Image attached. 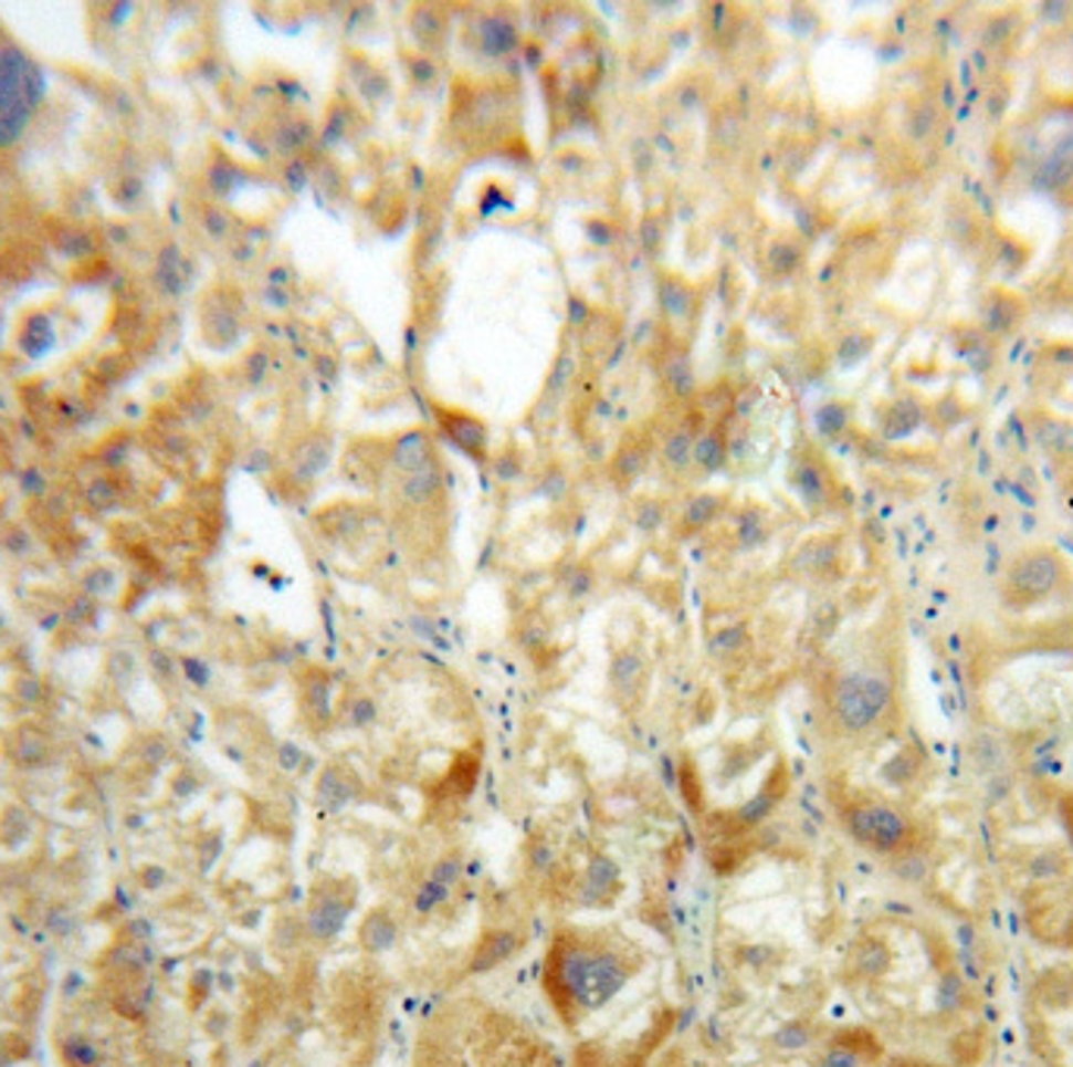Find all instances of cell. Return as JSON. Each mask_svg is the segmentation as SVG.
I'll use <instances>...</instances> for the list:
<instances>
[{
    "mask_svg": "<svg viewBox=\"0 0 1073 1067\" xmlns=\"http://www.w3.org/2000/svg\"><path fill=\"white\" fill-rule=\"evenodd\" d=\"M634 971L638 958L616 949L612 939L559 932L547 958V992L559 1014L575 1024V1017L606 1008Z\"/></svg>",
    "mask_w": 1073,
    "mask_h": 1067,
    "instance_id": "obj_1",
    "label": "cell"
},
{
    "mask_svg": "<svg viewBox=\"0 0 1073 1067\" xmlns=\"http://www.w3.org/2000/svg\"><path fill=\"white\" fill-rule=\"evenodd\" d=\"M522 123L518 85L508 79H455L450 104V129L459 148H499L508 145Z\"/></svg>",
    "mask_w": 1073,
    "mask_h": 1067,
    "instance_id": "obj_2",
    "label": "cell"
},
{
    "mask_svg": "<svg viewBox=\"0 0 1073 1067\" xmlns=\"http://www.w3.org/2000/svg\"><path fill=\"white\" fill-rule=\"evenodd\" d=\"M844 833L866 851L882 857H898L917 845V823L898 804L876 795H860L844 804L841 810Z\"/></svg>",
    "mask_w": 1073,
    "mask_h": 1067,
    "instance_id": "obj_3",
    "label": "cell"
},
{
    "mask_svg": "<svg viewBox=\"0 0 1073 1067\" xmlns=\"http://www.w3.org/2000/svg\"><path fill=\"white\" fill-rule=\"evenodd\" d=\"M888 703H892L888 681L876 672H863V669L839 676L832 684V694H829L832 716L839 722L841 732H848V735H863V732L876 729L882 716L888 713Z\"/></svg>",
    "mask_w": 1073,
    "mask_h": 1067,
    "instance_id": "obj_4",
    "label": "cell"
},
{
    "mask_svg": "<svg viewBox=\"0 0 1073 1067\" xmlns=\"http://www.w3.org/2000/svg\"><path fill=\"white\" fill-rule=\"evenodd\" d=\"M465 41L471 51H477L484 60H506L522 48V29L515 13L506 7H490L471 17L465 29Z\"/></svg>",
    "mask_w": 1073,
    "mask_h": 1067,
    "instance_id": "obj_5",
    "label": "cell"
},
{
    "mask_svg": "<svg viewBox=\"0 0 1073 1067\" xmlns=\"http://www.w3.org/2000/svg\"><path fill=\"white\" fill-rule=\"evenodd\" d=\"M1064 563L1054 556L1052 550H1033L1020 556L1011 572H1008V597L1014 603H1035L1045 600L1061 582Z\"/></svg>",
    "mask_w": 1073,
    "mask_h": 1067,
    "instance_id": "obj_6",
    "label": "cell"
},
{
    "mask_svg": "<svg viewBox=\"0 0 1073 1067\" xmlns=\"http://www.w3.org/2000/svg\"><path fill=\"white\" fill-rule=\"evenodd\" d=\"M351 908H355L351 886H343L336 879H320L317 886H312V898H308V935L317 942H330L346 927Z\"/></svg>",
    "mask_w": 1073,
    "mask_h": 1067,
    "instance_id": "obj_7",
    "label": "cell"
},
{
    "mask_svg": "<svg viewBox=\"0 0 1073 1067\" xmlns=\"http://www.w3.org/2000/svg\"><path fill=\"white\" fill-rule=\"evenodd\" d=\"M433 415H436V425H440L443 437L450 440L452 447L462 449L474 462L487 459L490 427L477 415H471L465 408L443 406V402H433Z\"/></svg>",
    "mask_w": 1073,
    "mask_h": 1067,
    "instance_id": "obj_8",
    "label": "cell"
},
{
    "mask_svg": "<svg viewBox=\"0 0 1073 1067\" xmlns=\"http://www.w3.org/2000/svg\"><path fill=\"white\" fill-rule=\"evenodd\" d=\"M660 308H663L665 324L672 331L684 333L697 321L701 295L694 290V283H687L682 273L660 271Z\"/></svg>",
    "mask_w": 1073,
    "mask_h": 1067,
    "instance_id": "obj_9",
    "label": "cell"
},
{
    "mask_svg": "<svg viewBox=\"0 0 1073 1067\" xmlns=\"http://www.w3.org/2000/svg\"><path fill=\"white\" fill-rule=\"evenodd\" d=\"M701 437V418L691 415L672 425L660 440V465L669 478H684L694 468V447Z\"/></svg>",
    "mask_w": 1073,
    "mask_h": 1067,
    "instance_id": "obj_10",
    "label": "cell"
},
{
    "mask_svg": "<svg viewBox=\"0 0 1073 1067\" xmlns=\"http://www.w3.org/2000/svg\"><path fill=\"white\" fill-rule=\"evenodd\" d=\"M450 10L440 3H414L409 10L411 39H414V48L424 54H433V57L443 54V48L450 41Z\"/></svg>",
    "mask_w": 1073,
    "mask_h": 1067,
    "instance_id": "obj_11",
    "label": "cell"
},
{
    "mask_svg": "<svg viewBox=\"0 0 1073 1067\" xmlns=\"http://www.w3.org/2000/svg\"><path fill=\"white\" fill-rule=\"evenodd\" d=\"M462 867H465V860H462V854H446V857H440L436 864H433V870H430V876L421 882V889L414 892V911L421 913H433L446 898L452 895V889L459 886V879H462Z\"/></svg>",
    "mask_w": 1073,
    "mask_h": 1067,
    "instance_id": "obj_12",
    "label": "cell"
},
{
    "mask_svg": "<svg viewBox=\"0 0 1073 1067\" xmlns=\"http://www.w3.org/2000/svg\"><path fill=\"white\" fill-rule=\"evenodd\" d=\"M433 459H440L433 452V443H430L428 430L421 427H411V430H402L399 437H392L390 443V465L396 474H409V471H418V468L430 465Z\"/></svg>",
    "mask_w": 1073,
    "mask_h": 1067,
    "instance_id": "obj_13",
    "label": "cell"
},
{
    "mask_svg": "<svg viewBox=\"0 0 1073 1067\" xmlns=\"http://www.w3.org/2000/svg\"><path fill=\"white\" fill-rule=\"evenodd\" d=\"M440 493H443V465H440V459H433L430 465L418 468V471L399 474V496H402L406 505L424 509V505L436 503Z\"/></svg>",
    "mask_w": 1073,
    "mask_h": 1067,
    "instance_id": "obj_14",
    "label": "cell"
},
{
    "mask_svg": "<svg viewBox=\"0 0 1073 1067\" xmlns=\"http://www.w3.org/2000/svg\"><path fill=\"white\" fill-rule=\"evenodd\" d=\"M646 465H650V443H646L644 437L624 440L622 447L616 449L612 462H609V478L616 481V487L628 490V487H634L641 481Z\"/></svg>",
    "mask_w": 1073,
    "mask_h": 1067,
    "instance_id": "obj_15",
    "label": "cell"
},
{
    "mask_svg": "<svg viewBox=\"0 0 1073 1067\" xmlns=\"http://www.w3.org/2000/svg\"><path fill=\"white\" fill-rule=\"evenodd\" d=\"M646 676V660L644 653L638 647H624L612 657V666H609V684L616 691V698L628 700L638 694L641 681Z\"/></svg>",
    "mask_w": 1073,
    "mask_h": 1067,
    "instance_id": "obj_16",
    "label": "cell"
},
{
    "mask_svg": "<svg viewBox=\"0 0 1073 1067\" xmlns=\"http://www.w3.org/2000/svg\"><path fill=\"white\" fill-rule=\"evenodd\" d=\"M522 949V935L512 930H490L484 932L481 945L474 949V958H471V973H484L499 967L503 961H508L515 951Z\"/></svg>",
    "mask_w": 1073,
    "mask_h": 1067,
    "instance_id": "obj_17",
    "label": "cell"
},
{
    "mask_svg": "<svg viewBox=\"0 0 1073 1067\" xmlns=\"http://www.w3.org/2000/svg\"><path fill=\"white\" fill-rule=\"evenodd\" d=\"M358 797V776L349 766H327L317 778V801L327 810H343L349 801Z\"/></svg>",
    "mask_w": 1073,
    "mask_h": 1067,
    "instance_id": "obj_18",
    "label": "cell"
},
{
    "mask_svg": "<svg viewBox=\"0 0 1073 1067\" xmlns=\"http://www.w3.org/2000/svg\"><path fill=\"white\" fill-rule=\"evenodd\" d=\"M396 935H399V927H396V917L387 908L368 911L365 920H361V927H358V942H361V949L371 951V954L392 949L396 945Z\"/></svg>",
    "mask_w": 1073,
    "mask_h": 1067,
    "instance_id": "obj_19",
    "label": "cell"
},
{
    "mask_svg": "<svg viewBox=\"0 0 1073 1067\" xmlns=\"http://www.w3.org/2000/svg\"><path fill=\"white\" fill-rule=\"evenodd\" d=\"M349 76L365 101H383L390 95V76L365 54H349Z\"/></svg>",
    "mask_w": 1073,
    "mask_h": 1067,
    "instance_id": "obj_20",
    "label": "cell"
},
{
    "mask_svg": "<svg viewBox=\"0 0 1073 1067\" xmlns=\"http://www.w3.org/2000/svg\"><path fill=\"white\" fill-rule=\"evenodd\" d=\"M725 462H728V437L719 425L709 427V430H701L697 437V447H694V465L713 474V471H723Z\"/></svg>",
    "mask_w": 1073,
    "mask_h": 1067,
    "instance_id": "obj_21",
    "label": "cell"
},
{
    "mask_svg": "<svg viewBox=\"0 0 1073 1067\" xmlns=\"http://www.w3.org/2000/svg\"><path fill=\"white\" fill-rule=\"evenodd\" d=\"M333 459V440L324 433V437H312L308 443H302L298 456H295V478L298 481H314L324 468L330 465Z\"/></svg>",
    "mask_w": 1073,
    "mask_h": 1067,
    "instance_id": "obj_22",
    "label": "cell"
},
{
    "mask_svg": "<svg viewBox=\"0 0 1073 1067\" xmlns=\"http://www.w3.org/2000/svg\"><path fill=\"white\" fill-rule=\"evenodd\" d=\"M725 509V496L723 493H697L694 500H687L682 512V531L694 534V531H703L706 524H713Z\"/></svg>",
    "mask_w": 1073,
    "mask_h": 1067,
    "instance_id": "obj_23",
    "label": "cell"
},
{
    "mask_svg": "<svg viewBox=\"0 0 1073 1067\" xmlns=\"http://www.w3.org/2000/svg\"><path fill=\"white\" fill-rule=\"evenodd\" d=\"M616 864L609 857H593L587 864V876H585V901L587 904H603L609 901L612 895V886H616Z\"/></svg>",
    "mask_w": 1073,
    "mask_h": 1067,
    "instance_id": "obj_24",
    "label": "cell"
},
{
    "mask_svg": "<svg viewBox=\"0 0 1073 1067\" xmlns=\"http://www.w3.org/2000/svg\"><path fill=\"white\" fill-rule=\"evenodd\" d=\"M312 138H314V123L305 114H293L290 119H283L280 123V129H276V148L283 151V155H302L308 145H312Z\"/></svg>",
    "mask_w": 1073,
    "mask_h": 1067,
    "instance_id": "obj_25",
    "label": "cell"
},
{
    "mask_svg": "<svg viewBox=\"0 0 1073 1067\" xmlns=\"http://www.w3.org/2000/svg\"><path fill=\"white\" fill-rule=\"evenodd\" d=\"M663 380L675 396H691L694 393V368H691L687 352L675 349L672 355H665Z\"/></svg>",
    "mask_w": 1073,
    "mask_h": 1067,
    "instance_id": "obj_26",
    "label": "cell"
},
{
    "mask_svg": "<svg viewBox=\"0 0 1073 1067\" xmlns=\"http://www.w3.org/2000/svg\"><path fill=\"white\" fill-rule=\"evenodd\" d=\"M800 258H803V249H800L795 239H776L766 249V268H769V273H776V276H788V273L798 271Z\"/></svg>",
    "mask_w": 1073,
    "mask_h": 1067,
    "instance_id": "obj_27",
    "label": "cell"
},
{
    "mask_svg": "<svg viewBox=\"0 0 1073 1067\" xmlns=\"http://www.w3.org/2000/svg\"><path fill=\"white\" fill-rule=\"evenodd\" d=\"M406 73H409V79L418 88H430L440 79V57L411 48V54H406Z\"/></svg>",
    "mask_w": 1073,
    "mask_h": 1067,
    "instance_id": "obj_28",
    "label": "cell"
},
{
    "mask_svg": "<svg viewBox=\"0 0 1073 1067\" xmlns=\"http://www.w3.org/2000/svg\"><path fill=\"white\" fill-rule=\"evenodd\" d=\"M571 374H575V362H571V355H568V352H562V355L556 358L553 370H549L547 387H544V402H559V399L566 396L568 384H571Z\"/></svg>",
    "mask_w": 1073,
    "mask_h": 1067,
    "instance_id": "obj_29",
    "label": "cell"
},
{
    "mask_svg": "<svg viewBox=\"0 0 1073 1067\" xmlns=\"http://www.w3.org/2000/svg\"><path fill=\"white\" fill-rule=\"evenodd\" d=\"M663 239H665L663 217H660V213H644V220H641V227H638V242H641V249H644V254L650 258V261H656V258H660V252H663Z\"/></svg>",
    "mask_w": 1073,
    "mask_h": 1067,
    "instance_id": "obj_30",
    "label": "cell"
},
{
    "mask_svg": "<svg viewBox=\"0 0 1073 1067\" xmlns=\"http://www.w3.org/2000/svg\"><path fill=\"white\" fill-rule=\"evenodd\" d=\"M820 1067H863V1052L854 1043H835L822 1055Z\"/></svg>",
    "mask_w": 1073,
    "mask_h": 1067,
    "instance_id": "obj_31",
    "label": "cell"
},
{
    "mask_svg": "<svg viewBox=\"0 0 1073 1067\" xmlns=\"http://www.w3.org/2000/svg\"><path fill=\"white\" fill-rule=\"evenodd\" d=\"M663 519H665V505L660 503V500H638V505H634V524L641 527V531H656L660 524H663Z\"/></svg>",
    "mask_w": 1073,
    "mask_h": 1067,
    "instance_id": "obj_32",
    "label": "cell"
},
{
    "mask_svg": "<svg viewBox=\"0 0 1073 1067\" xmlns=\"http://www.w3.org/2000/svg\"><path fill=\"white\" fill-rule=\"evenodd\" d=\"M738 537H741L744 546L760 544V537H762L760 515H750V512H744L741 519H738Z\"/></svg>",
    "mask_w": 1073,
    "mask_h": 1067,
    "instance_id": "obj_33",
    "label": "cell"
},
{
    "mask_svg": "<svg viewBox=\"0 0 1073 1067\" xmlns=\"http://www.w3.org/2000/svg\"><path fill=\"white\" fill-rule=\"evenodd\" d=\"M682 792H684V801L691 804V807H701V778H697V770L691 766V763H684L682 766Z\"/></svg>",
    "mask_w": 1073,
    "mask_h": 1067,
    "instance_id": "obj_34",
    "label": "cell"
},
{
    "mask_svg": "<svg viewBox=\"0 0 1073 1067\" xmlns=\"http://www.w3.org/2000/svg\"><path fill=\"white\" fill-rule=\"evenodd\" d=\"M374 716H377V710H374L371 700H355V707H351V725H368Z\"/></svg>",
    "mask_w": 1073,
    "mask_h": 1067,
    "instance_id": "obj_35",
    "label": "cell"
},
{
    "mask_svg": "<svg viewBox=\"0 0 1073 1067\" xmlns=\"http://www.w3.org/2000/svg\"><path fill=\"white\" fill-rule=\"evenodd\" d=\"M587 236H590V239H593L597 245H609V242H612V236H616V233H612V230H609L606 223H600V220H590V223H587Z\"/></svg>",
    "mask_w": 1073,
    "mask_h": 1067,
    "instance_id": "obj_36",
    "label": "cell"
},
{
    "mask_svg": "<svg viewBox=\"0 0 1073 1067\" xmlns=\"http://www.w3.org/2000/svg\"><path fill=\"white\" fill-rule=\"evenodd\" d=\"M892 1067H941V1065H929V1061H914V1058H904V1061H895Z\"/></svg>",
    "mask_w": 1073,
    "mask_h": 1067,
    "instance_id": "obj_37",
    "label": "cell"
}]
</instances>
